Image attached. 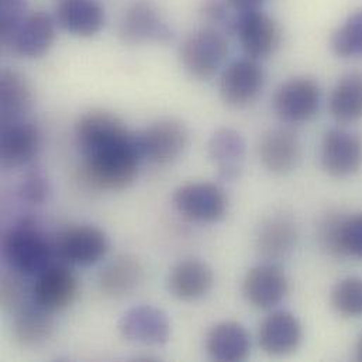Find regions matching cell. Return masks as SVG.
I'll use <instances>...</instances> for the list:
<instances>
[{
  "mask_svg": "<svg viewBox=\"0 0 362 362\" xmlns=\"http://www.w3.org/2000/svg\"><path fill=\"white\" fill-rule=\"evenodd\" d=\"M143 154L139 133L126 140L83 156L79 177L85 185L96 190H122L136 181Z\"/></svg>",
  "mask_w": 362,
  "mask_h": 362,
  "instance_id": "6da1fadb",
  "label": "cell"
},
{
  "mask_svg": "<svg viewBox=\"0 0 362 362\" xmlns=\"http://www.w3.org/2000/svg\"><path fill=\"white\" fill-rule=\"evenodd\" d=\"M1 252L8 268L27 278L40 275L54 257L52 244L30 220H21L3 235Z\"/></svg>",
  "mask_w": 362,
  "mask_h": 362,
  "instance_id": "7a4b0ae2",
  "label": "cell"
},
{
  "mask_svg": "<svg viewBox=\"0 0 362 362\" xmlns=\"http://www.w3.org/2000/svg\"><path fill=\"white\" fill-rule=\"evenodd\" d=\"M109 237L92 224L71 226L59 231L52 243L54 255L62 262L76 267H90L109 252Z\"/></svg>",
  "mask_w": 362,
  "mask_h": 362,
  "instance_id": "3957f363",
  "label": "cell"
},
{
  "mask_svg": "<svg viewBox=\"0 0 362 362\" xmlns=\"http://www.w3.org/2000/svg\"><path fill=\"white\" fill-rule=\"evenodd\" d=\"M228 52L224 34L214 28H203L190 34L181 48L185 71L199 81L211 79L223 65Z\"/></svg>",
  "mask_w": 362,
  "mask_h": 362,
  "instance_id": "277c9868",
  "label": "cell"
},
{
  "mask_svg": "<svg viewBox=\"0 0 362 362\" xmlns=\"http://www.w3.org/2000/svg\"><path fill=\"white\" fill-rule=\"evenodd\" d=\"M322 90L319 83L308 76H296L276 89L272 109L282 123L302 124L317 115Z\"/></svg>",
  "mask_w": 362,
  "mask_h": 362,
  "instance_id": "5b68a950",
  "label": "cell"
},
{
  "mask_svg": "<svg viewBox=\"0 0 362 362\" xmlns=\"http://www.w3.org/2000/svg\"><path fill=\"white\" fill-rule=\"evenodd\" d=\"M233 34L245 52L252 59H264L275 52L281 42L279 24L259 7L235 11Z\"/></svg>",
  "mask_w": 362,
  "mask_h": 362,
  "instance_id": "8992f818",
  "label": "cell"
},
{
  "mask_svg": "<svg viewBox=\"0 0 362 362\" xmlns=\"http://www.w3.org/2000/svg\"><path fill=\"white\" fill-rule=\"evenodd\" d=\"M174 207L185 218L196 223H217L227 213V196L211 182H189L175 189Z\"/></svg>",
  "mask_w": 362,
  "mask_h": 362,
  "instance_id": "52a82bcc",
  "label": "cell"
},
{
  "mask_svg": "<svg viewBox=\"0 0 362 362\" xmlns=\"http://www.w3.org/2000/svg\"><path fill=\"white\" fill-rule=\"evenodd\" d=\"M320 164L333 178H349L362 168V137L341 127L325 133L320 144Z\"/></svg>",
  "mask_w": 362,
  "mask_h": 362,
  "instance_id": "ba28073f",
  "label": "cell"
},
{
  "mask_svg": "<svg viewBox=\"0 0 362 362\" xmlns=\"http://www.w3.org/2000/svg\"><path fill=\"white\" fill-rule=\"evenodd\" d=\"M265 85V72L257 59L241 58L231 62L220 78L221 100L230 107H245L252 103Z\"/></svg>",
  "mask_w": 362,
  "mask_h": 362,
  "instance_id": "9c48e42d",
  "label": "cell"
},
{
  "mask_svg": "<svg viewBox=\"0 0 362 362\" xmlns=\"http://www.w3.org/2000/svg\"><path fill=\"white\" fill-rule=\"evenodd\" d=\"M120 334L130 343L161 347L171 339V320L167 312L151 305L129 309L119 320Z\"/></svg>",
  "mask_w": 362,
  "mask_h": 362,
  "instance_id": "30bf717a",
  "label": "cell"
},
{
  "mask_svg": "<svg viewBox=\"0 0 362 362\" xmlns=\"http://www.w3.org/2000/svg\"><path fill=\"white\" fill-rule=\"evenodd\" d=\"M139 141L144 160L168 165L177 161L186 150L189 133L180 120L164 119L139 133Z\"/></svg>",
  "mask_w": 362,
  "mask_h": 362,
  "instance_id": "8fae6325",
  "label": "cell"
},
{
  "mask_svg": "<svg viewBox=\"0 0 362 362\" xmlns=\"http://www.w3.org/2000/svg\"><path fill=\"white\" fill-rule=\"evenodd\" d=\"M79 284L76 276L65 265L51 264L33 284V302L55 315L66 310L78 298Z\"/></svg>",
  "mask_w": 362,
  "mask_h": 362,
  "instance_id": "7c38bea8",
  "label": "cell"
},
{
  "mask_svg": "<svg viewBox=\"0 0 362 362\" xmlns=\"http://www.w3.org/2000/svg\"><path fill=\"white\" fill-rule=\"evenodd\" d=\"M289 292V281L275 262L252 267L244 276L243 293L247 302L259 310L278 306Z\"/></svg>",
  "mask_w": 362,
  "mask_h": 362,
  "instance_id": "4fadbf2b",
  "label": "cell"
},
{
  "mask_svg": "<svg viewBox=\"0 0 362 362\" xmlns=\"http://www.w3.org/2000/svg\"><path fill=\"white\" fill-rule=\"evenodd\" d=\"M132 132L115 115L93 110L83 115L75 126V139L82 156L93 154L126 140Z\"/></svg>",
  "mask_w": 362,
  "mask_h": 362,
  "instance_id": "5bb4252c",
  "label": "cell"
},
{
  "mask_svg": "<svg viewBox=\"0 0 362 362\" xmlns=\"http://www.w3.org/2000/svg\"><path fill=\"white\" fill-rule=\"evenodd\" d=\"M119 35L123 42L130 45L148 41L168 44L174 38L173 30L158 10L147 1H139L124 13L119 25Z\"/></svg>",
  "mask_w": 362,
  "mask_h": 362,
  "instance_id": "9a60e30c",
  "label": "cell"
},
{
  "mask_svg": "<svg viewBox=\"0 0 362 362\" xmlns=\"http://www.w3.org/2000/svg\"><path fill=\"white\" fill-rule=\"evenodd\" d=\"M302 340V323L291 312H272L259 325L258 344L268 356L284 357L292 354L299 349Z\"/></svg>",
  "mask_w": 362,
  "mask_h": 362,
  "instance_id": "2e32d148",
  "label": "cell"
},
{
  "mask_svg": "<svg viewBox=\"0 0 362 362\" xmlns=\"http://www.w3.org/2000/svg\"><path fill=\"white\" fill-rule=\"evenodd\" d=\"M264 168L274 175H286L296 170L302 157L299 137L291 129H274L267 132L258 147Z\"/></svg>",
  "mask_w": 362,
  "mask_h": 362,
  "instance_id": "e0dca14e",
  "label": "cell"
},
{
  "mask_svg": "<svg viewBox=\"0 0 362 362\" xmlns=\"http://www.w3.org/2000/svg\"><path fill=\"white\" fill-rule=\"evenodd\" d=\"M247 144L243 134L234 129H218L207 143V156L217 170L220 181L234 182L241 177Z\"/></svg>",
  "mask_w": 362,
  "mask_h": 362,
  "instance_id": "ac0fdd59",
  "label": "cell"
},
{
  "mask_svg": "<svg viewBox=\"0 0 362 362\" xmlns=\"http://www.w3.org/2000/svg\"><path fill=\"white\" fill-rule=\"evenodd\" d=\"M298 238V226L291 216L272 214L259 226L255 235V248L267 262H275L286 258L295 250Z\"/></svg>",
  "mask_w": 362,
  "mask_h": 362,
  "instance_id": "d6986e66",
  "label": "cell"
},
{
  "mask_svg": "<svg viewBox=\"0 0 362 362\" xmlns=\"http://www.w3.org/2000/svg\"><path fill=\"white\" fill-rule=\"evenodd\" d=\"M41 147L38 127L23 119L1 126V165L4 168H20L28 165Z\"/></svg>",
  "mask_w": 362,
  "mask_h": 362,
  "instance_id": "ffe728a7",
  "label": "cell"
},
{
  "mask_svg": "<svg viewBox=\"0 0 362 362\" xmlns=\"http://www.w3.org/2000/svg\"><path fill=\"white\" fill-rule=\"evenodd\" d=\"M54 40L55 24L51 16L34 11L27 14L6 47L20 57L40 58L48 52Z\"/></svg>",
  "mask_w": 362,
  "mask_h": 362,
  "instance_id": "44dd1931",
  "label": "cell"
},
{
  "mask_svg": "<svg viewBox=\"0 0 362 362\" xmlns=\"http://www.w3.org/2000/svg\"><path fill=\"white\" fill-rule=\"evenodd\" d=\"M146 278L144 265L132 254L112 259L99 275L100 291L112 299H124L136 293Z\"/></svg>",
  "mask_w": 362,
  "mask_h": 362,
  "instance_id": "7402d4cb",
  "label": "cell"
},
{
  "mask_svg": "<svg viewBox=\"0 0 362 362\" xmlns=\"http://www.w3.org/2000/svg\"><path fill=\"white\" fill-rule=\"evenodd\" d=\"M214 284L211 267L197 258H187L178 262L170 272L167 286L170 293L185 302H192L209 293Z\"/></svg>",
  "mask_w": 362,
  "mask_h": 362,
  "instance_id": "603a6c76",
  "label": "cell"
},
{
  "mask_svg": "<svg viewBox=\"0 0 362 362\" xmlns=\"http://www.w3.org/2000/svg\"><path fill=\"white\" fill-rule=\"evenodd\" d=\"M206 351L214 361H244L251 351L250 333L238 322H220L206 336Z\"/></svg>",
  "mask_w": 362,
  "mask_h": 362,
  "instance_id": "cb8c5ba5",
  "label": "cell"
},
{
  "mask_svg": "<svg viewBox=\"0 0 362 362\" xmlns=\"http://www.w3.org/2000/svg\"><path fill=\"white\" fill-rule=\"evenodd\" d=\"M57 20L74 35L92 37L105 25V10L96 0H59Z\"/></svg>",
  "mask_w": 362,
  "mask_h": 362,
  "instance_id": "d4e9b609",
  "label": "cell"
},
{
  "mask_svg": "<svg viewBox=\"0 0 362 362\" xmlns=\"http://www.w3.org/2000/svg\"><path fill=\"white\" fill-rule=\"evenodd\" d=\"M54 326L52 313L31 302L14 313L11 333L18 346L35 349L51 339Z\"/></svg>",
  "mask_w": 362,
  "mask_h": 362,
  "instance_id": "484cf974",
  "label": "cell"
},
{
  "mask_svg": "<svg viewBox=\"0 0 362 362\" xmlns=\"http://www.w3.org/2000/svg\"><path fill=\"white\" fill-rule=\"evenodd\" d=\"M33 105V90L28 81L17 71L4 69L0 76L1 126L25 119Z\"/></svg>",
  "mask_w": 362,
  "mask_h": 362,
  "instance_id": "4316f807",
  "label": "cell"
},
{
  "mask_svg": "<svg viewBox=\"0 0 362 362\" xmlns=\"http://www.w3.org/2000/svg\"><path fill=\"white\" fill-rule=\"evenodd\" d=\"M329 110L340 124L362 120V72H350L339 79L329 99Z\"/></svg>",
  "mask_w": 362,
  "mask_h": 362,
  "instance_id": "83f0119b",
  "label": "cell"
},
{
  "mask_svg": "<svg viewBox=\"0 0 362 362\" xmlns=\"http://www.w3.org/2000/svg\"><path fill=\"white\" fill-rule=\"evenodd\" d=\"M330 303L337 315L346 319L362 317V278L340 279L330 292Z\"/></svg>",
  "mask_w": 362,
  "mask_h": 362,
  "instance_id": "f1b7e54d",
  "label": "cell"
},
{
  "mask_svg": "<svg viewBox=\"0 0 362 362\" xmlns=\"http://www.w3.org/2000/svg\"><path fill=\"white\" fill-rule=\"evenodd\" d=\"M330 47L332 51L343 59L362 57V8L349 16L333 33Z\"/></svg>",
  "mask_w": 362,
  "mask_h": 362,
  "instance_id": "f546056e",
  "label": "cell"
},
{
  "mask_svg": "<svg viewBox=\"0 0 362 362\" xmlns=\"http://www.w3.org/2000/svg\"><path fill=\"white\" fill-rule=\"evenodd\" d=\"M24 275L8 271L1 278V308L8 313H17L33 302V286H28Z\"/></svg>",
  "mask_w": 362,
  "mask_h": 362,
  "instance_id": "4dcf8cb0",
  "label": "cell"
},
{
  "mask_svg": "<svg viewBox=\"0 0 362 362\" xmlns=\"http://www.w3.org/2000/svg\"><path fill=\"white\" fill-rule=\"evenodd\" d=\"M344 214L340 211L326 213L317 224V241L325 252L334 258H343L340 248V228Z\"/></svg>",
  "mask_w": 362,
  "mask_h": 362,
  "instance_id": "1f68e13d",
  "label": "cell"
},
{
  "mask_svg": "<svg viewBox=\"0 0 362 362\" xmlns=\"http://www.w3.org/2000/svg\"><path fill=\"white\" fill-rule=\"evenodd\" d=\"M49 194V181L40 167H31L18 186V196L27 204H42Z\"/></svg>",
  "mask_w": 362,
  "mask_h": 362,
  "instance_id": "d6a6232c",
  "label": "cell"
},
{
  "mask_svg": "<svg viewBox=\"0 0 362 362\" xmlns=\"http://www.w3.org/2000/svg\"><path fill=\"white\" fill-rule=\"evenodd\" d=\"M340 248L343 258L362 259V213L344 216L340 228Z\"/></svg>",
  "mask_w": 362,
  "mask_h": 362,
  "instance_id": "836d02e7",
  "label": "cell"
},
{
  "mask_svg": "<svg viewBox=\"0 0 362 362\" xmlns=\"http://www.w3.org/2000/svg\"><path fill=\"white\" fill-rule=\"evenodd\" d=\"M25 0H0V31L1 42L6 47L13 34L27 17Z\"/></svg>",
  "mask_w": 362,
  "mask_h": 362,
  "instance_id": "e575fe53",
  "label": "cell"
},
{
  "mask_svg": "<svg viewBox=\"0 0 362 362\" xmlns=\"http://www.w3.org/2000/svg\"><path fill=\"white\" fill-rule=\"evenodd\" d=\"M230 6L226 0H204L202 6V16L206 23L211 24L210 28L218 30V31H228L233 33V24H234V14L231 16Z\"/></svg>",
  "mask_w": 362,
  "mask_h": 362,
  "instance_id": "d590c367",
  "label": "cell"
},
{
  "mask_svg": "<svg viewBox=\"0 0 362 362\" xmlns=\"http://www.w3.org/2000/svg\"><path fill=\"white\" fill-rule=\"evenodd\" d=\"M226 1L234 11H241L248 8H257L264 0H226Z\"/></svg>",
  "mask_w": 362,
  "mask_h": 362,
  "instance_id": "8d00e7d4",
  "label": "cell"
},
{
  "mask_svg": "<svg viewBox=\"0 0 362 362\" xmlns=\"http://www.w3.org/2000/svg\"><path fill=\"white\" fill-rule=\"evenodd\" d=\"M357 357L360 361H362V334L357 341Z\"/></svg>",
  "mask_w": 362,
  "mask_h": 362,
  "instance_id": "74e56055",
  "label": "cell"
}]
</instances>
